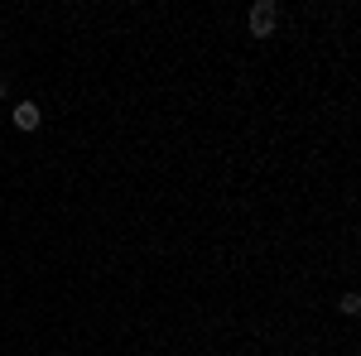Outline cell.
Listing matches in <instances>:
<instances>
[{
    "instance_id": "1",
    "label": "cell",
    "mask_w": 361,
    "mask_h": 356,
    "mask_svg": "<svg viewBox=\"0 0 361 356\" xmlns=\"http://www.w3.org/2000/svg\"><path fill=\"white\" fill-rule=\"evenodd\" d=\"M246 25H250V34H255V39H270V34H275V25H279L275 0H255V5H250V15H246Z\"/></svg>"
},
{
    "instance_id": "2",
    "label": "cell",
    "mask_w": 361,
    "mask_h": 356,
    "mask_svg": "<svg viewBox=\"0 0 361 356\" xmlns=\"http://www.w3.org/2000/svg\"><path fill=\"white\" fill-rule=\"evenodd\" d=\"M10 125H15V130H39V125H44V111L34 106V102H20V106L10 111Z\"/></svg>"
},
{
    "instance_id": "3",
    "label": "cell",
    "mask_w": 361,
    "mask_h": 356,
    "mask_svg": "<svg viewBox=\"0 0 361 356\" xmlns=\"http://www.w3.org/2000/svg\"><path fill=\"white\" fill-rule=\"evenodd\" d=\"M337 313H342V318H357V313H361V299H357V294H342V299H337Z\"/></svg>"
}]
</instances>
